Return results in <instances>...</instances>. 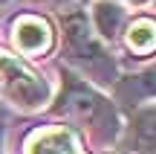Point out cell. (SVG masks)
<instances>
[{"label":"cell","instance_id":"cell-9","mask_svg":"<svg viewBox=\"0 0 156 154\" xmlns=\"http://www.w3.org/2000/svg\"><path fill=\"white\" fill-rule=\"evenodd\" d=\"M119 90H122V96H136V99L153 96V93H156V67H151L147 73L136 76V79H130L127 85H122Z\"/></svg>","mask_w":156,"mask_h":154},{"label":"cell","instance_id":"cell-4","mask_svg":"<svg viewBox=\"0 0 156 154\" xmlns=\"http://www.w3.org/2000/svg\"><path fill=\"white\" fill-rule=\"evenodd\" d=\"M12 41L23 55H44L55 44V32H52L49 21L41 15H20L12 23Z\"/></svg>","mask_w":156,"mask_h":154},{"label":"cell","instance_id":"cell-2","mask_svg":"<svg viewBox=\"0 0 156 154\" xmlns=\"http://www.w3.org/2000/svg\"><path fill=\"white\" fill-rule=\"evenodd\" d=\"M61 114L73 116V119H78L81 125H90L95 128V122H101V128L104 131H116V116H113V108L104 102V99H98L93 90H90L87 85H78V81L67 79V90H64L61 96ZM98 131V128H95Z\"/></svg>","mask_w":156,"mask_h":154},{"label":"cell","instance_id":"cell-3","mask_svg":"<svg viewBox=\"0 0 156 154\" xmlns=\"http://www.w3.org/2000/svg\"><path fill=\"white\" fill-rule=\"evenodd\" d=\"M64 32H67L73 55L81 58V61L87 64V70L101 73V67L107 64V55H104V50H101V44L93 38V29H90V23H87V15H81V12L67 15L64 17Z\"/></svg>","mask_w":156,"mask_h":154},{"label":"cell","instance_id":"cell-8","mask_svg":"<svg viewBox=\"0 0 156 154\" xmlns=\"http://www.w3.org/2000/svg\"><path fill=\"white\" fill-rule=\"evenodd\" d=\"M133 134L142 154H156V111H145L136 116Z\"/></svg>","mask_w":156,"mask_h":154},{"label":"cell","instance_id":"cell-5","mask_svg":"<svg viewBox=\"0 0 156 154\" xmlns=\"http://www.w3.org/2000/svg\"><path fill=\"white\" fill-rule=\"evenodd\" d=\"M29 154H81V151L67 128H49L29 143Z\"/></svg>","mask_w":156,"mask_h":154},{"label":"cell","instance_id":"cell-6","mask_svg":"<svg viewBox=\"0 0 156 154\" xmlns=\"http://www.w3.org/2000/svg\"><path fill=\"white\" fill-rule=\"evenodd\" d=\"M127 50L136 58L156 52V21L153 17H136L127 26Z\"/></svg>","mask_w":156,"mask_h":154},{"label":"cell","instance_id":"cell-1","mask_svg":"<svg viewBox=\"0 0 156 154\" xmlns=\"http://www.w3.org/2000/svg\"><path fill=\"white\" fill-rule=\"evenodd\" d=\"M0 81H3L6 96L20 108H38L49 99V85L38 73H32L20 58L3 50H0Z\"/></svg>","mask_w":156,"mask_h":154},{"label":"cell","instance_id":"cell-7","mask_svg":"<svg viewBox=\"0 0 156 154\" xmlns=\"http://www.w3.org/2000/svg\"><path fill=\"white\" fill-rule=\"evenodd\" d=\"M93 17H95V29H98L104 38H116L119 35V29H122V23H124V9L119 3H113V0H98L95 3V9H93Z\"/></svg>","mask_w":156,"mask_h":154}]
</instances>
